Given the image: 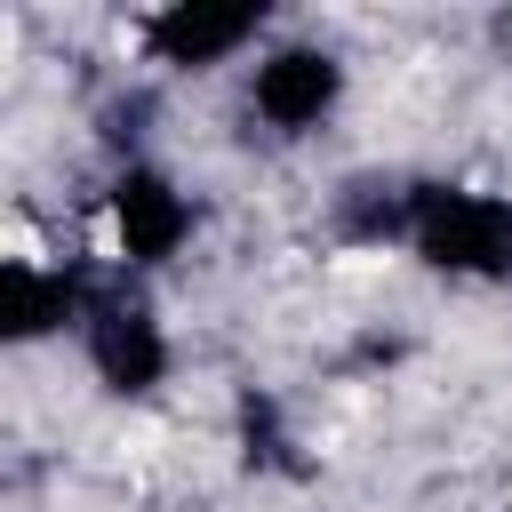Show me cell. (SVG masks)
Listing matches in <instances>:
<instances>
[{
	"instance_id": "cell-2",
	"label": "cell",
	"mask_w": 512,
	"mask_h": 512,
	"mask_svg": "<svg viewBox=\"0 0 512 512\" xmlns=\"http://www.w3.org/2000/svg\"><path fill=\"white\" fill-rule=\"evenodd\" d=\"M200 232V200L184 192L176 168L160 160H120L112 184L96 192V216H88V248L120 272H168Z\"/></svg>"
},
{
	"instance_id": "cell-6",
	"label": "cell",
	"mask_w": 512,
	"mask_h": 512,
	"mask_svg": "<svg viewBox=\"0 0 512 512\" xmlns=\"http://www.w3.org/2000/svg\"><path fill=\"white\" fill-rule=\"evenodd\" d=\"M144 64L160 72H224V64H256L264 40H272V16L264 8H224V0H168L144 16Z\"/></svg>"
},
{
	"instance_id": "cell-7",
	"label": "cell",
	"mask_w": 512,
	"mask_h": 512,
	"mask_svg": "<svg viewBox=\"0 0 512 512\" xmlns=\"http://www.w3.org/2000/svg\"><path fill=\"white\" fill-rule=\"evenodd\" d=\"M496 32H504V48H512V16H504V24H496Z\"/></svg>"
},
{
	"instance_id": "cell-4",
	"label": "cell",
	"mask_w": 512,
	"mask_h": 512,
	"mask_svg": "<svg viewBox=\"0 0 512 512\" xmlns=\"http://www.w3.org/2000/svg\"><path fill=\"white\" fill-rule=\"evenodd\" d=\"M352 96V64L328 40H264V56L248 64V120L280 144L320 136Z\"/></svg>"
},
{
	"instance_id": "cell-3",
	"label": "cell",
	"mask_w": 512,
	"mask_h": 512,
	"mask_svg": "<svg viewBox=\"0 0 512 512\" xmlns=\"http://www.w3.org/2000/svg\"><path fill=\"white\" fill-rule=\"evenodd\" d=\"M88 304H96L88 272H80L64 248H48L24 208H8V240H0V336H8V344L80 336Z\"/></svg>"
},
{
	"instance_id": "cell-1",
	"label": "cell",
	"mask_w": 512,
	"mask_h": 512,
	"mask_svg": "<svg viewBox=\"0 0 512 512\" xmlns=\"http://www.w3.org/2000/svg\"><path fill=\"white\" fill-rule=\"evenodd\" d=\"M400 248L456 280V288H496L512 280V192L496 184H464V176H432V184H408V232Z\"/></svg>"
},
{
	"instance_id": "cell-5",
	"label": "cell",
	"mask_w": 512,
	"mask_h": 512,
	"mask_svg": "<svg viewBox=\"0 0 512 512\" xmlns=\"http://www.w3.org/2000/svg\"><path fill=\"white\" fill-rule=\"evenodd\" d=\"M80 360H88V376H96L112 400H152V392L176 376V336H168V320H160L144 296L96 288V304H88V320H80Z\"/></svg>"
}]
</instances>
